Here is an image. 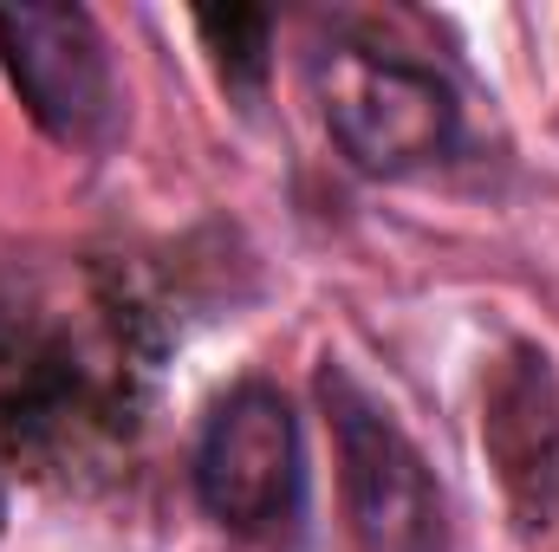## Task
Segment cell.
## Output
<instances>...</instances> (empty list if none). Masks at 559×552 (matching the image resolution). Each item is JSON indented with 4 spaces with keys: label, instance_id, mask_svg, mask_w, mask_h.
I'll return each mask as SVG.
<instances>
[{
    "label": "cell",
    "instance_id": "1",
    "mask_svg": "<svg viewBox=\"0 0 559 552\" xmlns=\"http://www.w3.org/2000/svg\"><path fill=\"white\" fill-rule=\"evenodd\" d=\"M312 98L325 131L365 176H417L462 143V98L455 85L411 52L371 39H332L312 52Z\"/></svg>",
    "mask_w": 559,
    "mask_h": 552
},
{
    "label": "cell",
    "instance_id": "2",
    "mask_svg": "<svg viewBox=\"0 0 559 552\" xmlns=\"http://www.w3.org/2000/svg\"><path fill=\"white\" fill-rule=\"evenodd\" d=\"M319 404L338 455V494L345 527L358 552H449V507L423 461V448L404 435V422L384 410L345 364H319Z\"/></svg>",
    "mask_w": 559,
    "mask_h": 552
},
{
    "label": "cell",
    "instance_id": "3",
    "mask_svg": "<svg viewBox=\"0 0 559 552\" xmlns=\"http://www.w3.org/2000/svg\"><path fill=\"white\" fill-rule=\"evenodd\" d=\"M195 501L215 527L241 540H267L280 527H299L306 514V442L286 391L267 377L235 384L202 416L195 455H189Z\"/></svg>",
    "mask_w": 559,
    "mask_h": 552
},
{
    "label": "cell",
    "instance_id": "4",
    "mask_svg": "<svg viewBox=\"0 0 559 552\" xmlns=\"http://www.w3.org/2000/svg\"><path fill=\"white\" fill-rule=\"evenodd\" d=\"M0 65L33 124L59 143L98 149L124 118L111 46L85 7H0Z\"/></svg>",
    "mask_w": 559,
    "mask_h": 552
},
{
    "label": "cell",
    "instance_id": "5",
    "mask_svg": "<svg viewBox=\"0 0 559 552\" xmlns=\"http://www.w3.org/2000/svg\"><path fill=\"white\" fill-rule=\"evenodd\" d=\"M481 442L501 461V481L521 507L527 527H547L559 494V384L554 364L521 345L495 384H488V416H481Z\"/></svg>",
    "mask_w": 559,
    "mask_h": 552
},
{
    "label": "cell",
    "instance_id": "6",
    "mask_svg": "<svg viewBox=\"0 0 559 552\" xmlns=\"http://www.w3.org/2000/svg\"><path fill=\"white\" fill-rule=\"evenodd\" d=\"M195 33L215 46L222 79H228L241 98H261V85H267V46H274V13L228 7V13H202Z\"/></svg>",
    "mask_w": 559,
    "mask_h": 552
}]
</instances>
